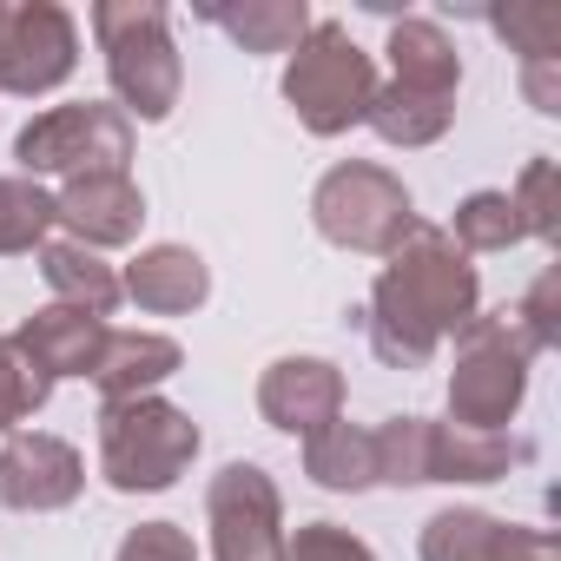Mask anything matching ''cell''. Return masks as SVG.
<instances>
[{
    "instance_id": "cell-1",
    "label": "cell",
    "mask_w": 561,
    "mask_h": 561,
    "mask_svg": "<svg viewBox=\"0 0 561 561\" xmlns=\"http://www.w3.org/2000/svg\"><path fill=\"white\" fill-rule=\"evenodd\" d=\"M482 318V277L443 225H416L370 285V351L390 370H423L443 337H462Z\"/></svg>"
},
{
    "instance_id": "cell-2",
    "label": "cell",
    "mask_w": 561,
    "mask_h": 561,
    "mask_svg": "<svg viewBox=\"0 0 561 561\" xmlns=\"http://www.w3.org/2000/svg\"><path fill=\"white\" fill-rule=\"evenodd\" d=\"M93 34L106 54V80L119 93V113L126 119H165L179 106V87H185L165 8L159 0H100Z\"/></svg>"
},
{
    "instance_id": "cell-3",
    "label": "cell",
    "mask_w": 561,
    "mask_h": 561,
    "mask_svg": "<svg viewBox=\"0 0 561 561\" xmlns=\"http://www.w3.org/2000/svg\"><path fill=\"white\" fill-rule=\"evenodd\" d=\"M198 456V423L165 397H126L100 410V476L119 495L172 489Z\"/></svg>"
},
{
    "instance_id": "cell-4",
    "label": "cell",
    "mask_w": 561,
    "mask_h": 561,
    "mask_svg": "<svg viewBox=\"0 0 561 561\" xmlns=\"http://www.w3.org/2000/svg\"><path fill=\"white\" fill-rule=\"evenodd\" d=\"M528 364H535V344L522 337V324L508 311L495 318H476L462 337H456V370H449V423L456 430H482V436H502L528 397Z\"/></svg>"
},
{
    "instance_id": "cell-5",
    "label": "cell",
    "mask_w": 561,
    "mask_h": 561,
    "mask_svg": "<svg viewBox=\"0 0 561 561\" xmlns=\"http://www.w3.org/2000/svg\"><path fill=\"white\" fill-rule=\"evenodd\" d=\"M285 100H291V113L305 119V133L337 139V133L364 126V113H370V100H377V67H370V54H364L337 21H311V34L291 47Z\"/></svg>"
},
{
    "instance_id": "cell-6",
    "label": "cell",
    "mask_w": 561,
    "mask_h": 561,
    "mask_svg": "<svg viewBox=\"0 0 561 561\" xmlns=\"http://www.w3.org/2000/svg\"><path fill=\"white\" fill-rule=\"evenodd\" d=\"M311 225H318L331 244H344V251L390 257L423 218H416L410 185H403L397 172H383V165H370V159H344V165H331V172L318 179V192H311Z\"/></svg>"
},
{
    "instance_id": "cell-7",
    "label": "cell",
    "mask_w": 561,
    "mask_h": 561,
    "mask_svg": "<svg viewBox=\"0 0 561 561\" xmlns=\"http://www.w3.org/2000/svg\"><path fill=\"white\" fill-rule=\"evenodd\" d=\"M21 179H93V172H126L133 159V119L106 100H73L47 106L14 133Z\"/></svg>"
},
{
    "instance_id": "cell-8",
    "label": "cell",
    "mask_w": 561,
    "mask_h": 561,
    "mask_svg": "<svg viewBox=\"0 0 561 561\" xmlns=\"http://www.w3.org/2000/svg\"><path fill=\"white\" fill-rule=\"evenodd\" d=\"M218 561H285V495L257 462H225L205 489Z\"/></svg>"
},
{
    "instance_id": "cell-9",
    "label": "cell",
    "mask_w": 561,
    "mask_h": 561,
    "mask_svg": "<svg viewBox=\"0 0 561 561\" xmlns=\"http://www.w3.org/2000/svg\"><path fill=\"white\" fill-rule=\"evenodd\" d=\"M80 67V27L54 0H21L0 14V93L14 100H41L54 87H67Z\"/></svg>"
},
{
    "instance_id": "cell-10",
    "label": "cell",
    "mask_w": 561,
    "mask_h": 561,
    "mask_svg": "<svg viewBox=\"0 0 561 561\" xmlns=\"http://www.w3.org/2000/svg\"><path fill=\"white\" fill-rule=\"evenodd\" d=\"M80 489H87V462L73 443H60L47 430H14L0 443V508L54 515V508L80 502Z\"/></svg>"
},
{
    "instance_id": "cell-11",
    "label": "cell",
    "mask_w": 561,
    "mask_h": 561,
    "mask_svg": "<svg viewBox=\"0 0 561 561\" xmlns=\"http://www.w3.org/2000/svg\"><path fill=\"white\" fill-rule=\"evenodd\" d=\"M257 410L271 430L311 443L318 430L344 423V370L331 357H277L257 377Z\"/></svg>"
},
{
    "instance_id": "cell-12",
    "label": "cell",
    "mask_w": 561,
    "mask_h": 561,
    "mask_svg": "<svg viewBox=\"0 0 561 561\" xmlns=\"http://www.w3.org/2000/svg\"><path fill=\"white\" fill-rule=\"evenodd\" d=\"M423 561H561L548 528H522L482 508H443L423 522Z\"/></svg>"
},
{
    "instance_id": "cell-13",
    "label": "cell",
    "mask_w": 561,
    "mask_h": 561,
    "mask_svg": "<svg viewBox=\"0 0 561 561\" xmlns=\"http://www.w3.org/2000/svg\"><path fill=\"white\" fill-rule=\"evenodd\" d=\"M54 225L73 231V244L87 251H113L133 244L146 225V198L133 185V172H93V179H67L54 192Z\"/></svg>"
},
{
    "instance_id": "cell-14",
    "label": "cell",
    "mask_w": 561,
    "mask_h": 561,
    "mask_svg": "<svg viewBox=\"0 0 561 561\" xmlns=\"http://www.w3.org/2000/svg\"><path fill=\"white\" fill-rule=\"evenodd\" d=\"M119 291H126L139 311H152V318H179V311H198V305H205L211 271H205V257L185 251V244H152V251H139V257L126 264Z\"/></svg>"
},
{
    "instance_id": "cell-15",
    "label": "cell",
    "mask_w": 561,
    "mask_h": 561,
    "mask_svg": "<svg viewBox=\"0 0 561 561\" xmlns=\"http://www.w3.org/2000/svg\"><path fill=\"white\" fill-rule=\"evenodd\" d=\"M14 344L60 383V377H93V364H100V351H106V318H93V311H73V305H47V311H34L21 331H14Z\"/></svg>"
},
{
    "instance_id": "cell-16",
    "label": "cell",
    "mask_w": 561,
    "mask_h": 561,
    "mask_svg": "<svg viewBox=\"0 0 561 561\" xmlns=\"http://www.w3.org/2000/svg\"><path fill=\"white\" fill-rule=\"evenodd\" d=\"M185 351L159 331H106V351L93 364V390L106 403H126V397H152L165 377H179Z\"/></svg>"
},
{
    "instance_id": "cell-17",
    "label": "cell",
    "mask_w": 561,
    "mask_h": 561,
    "mask_svg": "<svg viewBox=\"0 0 561 561\" xmlns=\"http://www.w3.org/2000/svg\"><path fill=\"white\" fill-rule=\"evenodd\" d=\"M41 277H47L54 305L93 311V318H106V311L126 298V291H119V271H113L100 251L73 244V238H47V244H41Z\"/></svg>"
},
{
    "instance_id": "cell-18",
    "label": "cell",
    "mask_w": 561,
    "mask_h": 561,
    "mask_svg": "<svg viewBox=\"0 0 561 561\" xmlns=\"http://www.w3.org/2000/svg\"><path fill=\"white\" fill-rule=\"evenodd\" d=\"M205 21L231 34L244 54H291L311 34L305 0H218V8H205Z\"/></svg>"
},
{
    "instance_id": "cell-19",
    "label": "cell",
    "mask_w": 561,
    "mask_h": 561,
    "mask_svg": "<svg viewBox=\"0 0 561 561\" xmlns=\"http://www.w3.org/2000/svg\"><path fill=\"white\" fill-rule=\"evenodd\" d=\"M522 456H528V443H515V436H482V430H456V423L430 430V482H502Z\"/></svg>"
},
{
    "instance_id": "cell-20",
    "label": "cell",
    "mask_w": 561,
    "mask_h": 561,
    "mask_svg": "<svg viewBox=\"0 0 561 561\" xmlns=\"http://www.w3.org/2000/svg\"><path fill=\"white\" fill-rule=\"evenodd\" d=\"M390 67H397V87L456 100L462 60H456V41H449L436 21H397V27H390Z\"/></svg>"
},
{
    "instance_id": "cell-21",
    "label": "cell",
    "mask_w": 561,
    "mask_h": 561,
    "mask_svg": "<svg viewBox=\"0 0 561 561\" xmlns=\"http://www.w3.org/2000/svg\"><path fill=\"white\" fill-rule=\"evenodd\" d=\"M449 119H456V100H443V93H416V87H377V100H370V113H364V126L383 139V146H436L443 133H449Z\"/></svg>"
},
{
    "instance_id": "cell-22",
    "label": "cell",
    "mask_w": 561,
    "mask_h": 561,
    "mask_svg": "<svg viewBox=\"0 0 561 561\" xmlns=\"http://www.w3.org/2000/svg\"><path fill=\"white\" fill-rule=\"evenodd\" d=\"M305 476L318 489H337V495H357L377 482V449H370V430L357 423H331L305 443Z\"/></svg>"
},
{
    "instance_id": "cell-23",
    "label": "cell",
    "mask_w": 561,
    "mask_h": 561,
    "mask_svg": "<svg viewBox=\"0 0 561 561\" xmlns=\"http://www.w3.org/2000/svg\"><path fill=\"white\" fill-rule=\"evenodd\" d=\"M430 416H390L370 430V449H377V482L390 489H416L430 482Z\"/></svg>"
},
{
    "instance_id": "cell-24",
    "label": "cell",
    "mask_w": 561,
    "mask_h": 561,
    "mask_svg": "<svg viewBox=\"0 0 561 561\" xmlns=\"http://www.w3.org/2000/svg\"><path fill=\"white\" fill-rule=\"evenodd\" d=\"M54 231V192L41 179H0V257L41 251Z\"/></svg>"
},
{
    "instance_id": "cell-25",
    "label": "cell",
    "mask_w": 561,
    "mask_h": 561,
    "mask_svg": "<svg viewBox=\"0 0 561 561\" xmlns=\"http://www.w3.org/2000/svg\"><path fill=\"white\" fill-rule=\"evenodd\" d=\"M522 238H528V231H522L508 192H469V198L456 205V218H449V244H456V251H508V244H522Z\"/></svg>"
},
{
    "instance_id": "cell-26",
    "label": "cell",
    "mask_w": 561,
    "mask_h": 561,
    "mask_svg": "<svg viewBox=\"0 0 561 561\" xmlns=\"http://www.w3.org/2000/svg\"><path fill=\"white\" fill-rule=\"evenodd\" d=\"M47 397H54V377H47L14 337H0V436H14Z\"/></svg>"
},
{
    "instance_id": "cell-27",
    "label": "cell",
    "mask_w": 561,
    "mask_h": 561,
    "mask_svg": "<svg viewBox=\"0 0 561 561\" xmlns=\"http://www.w3.org/2000/svg\"><path fill=\"white\" fill-rule=\"evenodd\" d=\"M508 205H515V218H522L528 238L554 244L561 238V218H554V159H528L522 179L508 185Z\"/></svg>"
},
{
    "instance_id": "cell-28",
    "label": "cell",
    "mask_w": 561,
    "mask_h": 561,
    "mask_svg": "<svg viewBox=\"0 0 561 561\" xmlns=\"http://www.w3.org/2000/svg\"><path fill=\"white\" fill-rule=\"evenodd\" d=\"M495 34L522 54V67L561 60V8H508L495 14Z\"/></svg>"
},
{
    "instance_id": "cell-29",
    "label": "cell",
    "mask_w": 561,
    "mask_h": 561,
    "mask_svg": "<svg viewBox=\"0 0 561 561\" xmlns=\"http://www.w3.org/2000/svg\"><path fill=\"white\" fill-rule=\"evenodd\" d=\"M508 318L522 324V337L535 344V357L561 344V271H554V264H548V271L535 277V285H528V298H522V305H515Z\"/></svg>"
},
{
    "instance_id": "cell-30",
    "label": "cell",
    "mask_w": 561,
    "mask_h": 561,
    "mask_svg": "<svg viewBox=\"0 0 561 561\" xmlns=\"http://www.w3.org/2000/svg\"><path fill=\"white\" fill-rule=\"evenodd\" d=\"M285 561H377L364 535L337 528V522H305L298 535H285Z\"/></svg>"
},
{
    "instance_id": "cell-31",
    "label": "cell",
    "mask_w": 561,
    "mask_h": 561,
    "mask_svg": "<svg viewBox=\"0 0 561 561\" xmlns=\"http://www.w3.org/2000/svg\"><path fill=\"white\" fill-rule=\"evenodd\" d=\"M113 561H198V548H192V535H185L179 522H139V528L119 541Z\"/></svg>"
},
{
    "instance_id": "cell-32",
    "label": "cell",
    "mask_w": 561,
    "mask_h": 561,
    "mask_svg": "<svg viewBox=\"0 0 561 561\" xmlns=\"http://www.w3.org/2000/svg\"><path fill=\"white\" fill-rule=\"evenodd\" d=\"M522 93L535 113H561V60H541V67H522Z\"/></svg>"
},
{
    "instance_id": "cell-33",
    "label": "cell",
    "mask_w": 561,
    "mask_h": 561,
    "mask_svg": "<svg viewBox=\"0 0 561 561\" xmlns=\"http://www.w3.org/2000/svg\"><path fill=\"white\" fill-rule=\"evenodd\" d=\"M0 14H8V8H0Z\"/></svg>"
}]
</instances>
